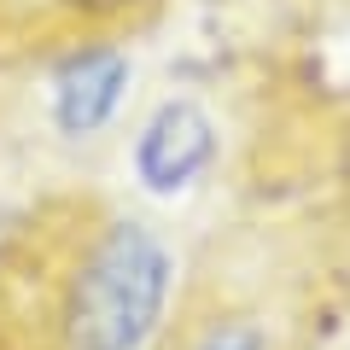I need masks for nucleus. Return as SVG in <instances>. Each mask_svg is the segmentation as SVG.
<instances>
[{
    "instance_id": "obj_1",
    "label": "nucleus",
    "mask_w": 350,
    "mask_h": 350,
    "mask_svg": "<svg viewBox=\"0 0 350 350\" xmlns=\"http://www.w3.org/2000/svg\"><path fill=\"white\" fill-rule=\"evenodd\" d=\"M175 286L170 245L146 222H100L64 275L59 350H146Z\"/></svg>"
},
{
    "instance_id": "obj_2",
    "label": "nucleus",
    "mask_w": 350,
    "mask_h": 350,
    "mask_svg": "<svg viewBox=\"0 0 350 350\" xmlns=\"http://www.w3.org/2000/svg\"><path fill=\"white\" fill-rule=\"evenodd\" d=\"M163 0H0V70L117 47Z\"/></svg>"
},
{
    "instance_id": "obj_3",
    "label": "nucleus",
    "mask_w": 350,
    "mask_h": 350,
    "mask_svg": "<svg viewBox=\"0 0 350 350\" xmlns=\"http://www.w3.org/2000/svg\"><path fill=\"white\" fill-rule=\"evenodd\" d=\"M216 158V129L193 100H170L152 111V123L135 140V175L152 193H181L193 187Z\"/></svg>"
},
{
    "instance_id": "obj_4",
    "label": "nucleus",
    "mask_w": 350,
    "mask_h": 350,
    "mask_svg": "<svg viewBox=\"0 0 350 350\" xmlns=\"http://www.w3.org/2000/svg\"><path fill=\"white\" fill-rule=\"evenodd\" d=\"M123 82H129V59L117 47L64 59L59 88H53V123H59L64 135H94V129L117 111Z\"/></svg>"
}]
</instances>
